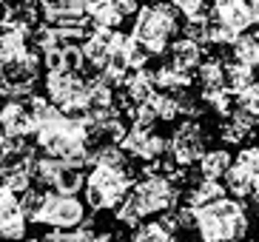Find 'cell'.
Instances as JSON below:
<instances>
[{
    "label": "cell",
    "mask_w": 259,
    "mask_h": 242,
    "mask_svg": "<svg viewBox=\"0 0 259 242\" xmlns=\"http://www.w3.org/2000/svg\"><path fill=\"white\" fill-rule=\"evenodd\" d=\"M199 177H208V180H222V177L228 174V168L234 166V157L231 151L225 148H211L199 157Z\"/></svg>",
    "instance_id": "cell-14"
},
{
    "label": "cell",
    "mask_w": 259,
    "mask_h": 242,
    "mask_svg": "<svg viewBox=\"0 0 259 242\" xmlns=\"http://www.w3.org/2000/svg\"><path fill=\"white\" fill-rule=\"evenodd\" d=\"M251 83H256V68L231 60L228 63V89L234 91V94H239V91L248 89Z\"/></svg>",
    "instance_id": "cell-22"
},
{
    "label": "cell",
    "mask_w": 259,
    "mask_h": 242,
    "mask_svg": "<svg viewBox=\"0 0 259 242\" xmlns=\"http://www.w3.org/2000/svg\"><path fill=\"white\" fill-rule=\"evenodd\" d=\"M134 191L140 194L143 199V208L145 214H162L168 208H177V199H180V185H177L174 177L168 174H145L143 180L134 185Z\"/></svg>",
    "instance_id": "cell-5"
},
{
    "label": "cell",
    "mask_w": 259,
    "mask_h": 242,
    "mask_svg": "<svg viewBox=\"0 0 259 242\" xmlns=\"http://www.w3.org/2000/svg\"><path fill=\"white\" fill-rule=\"evenodd\" d=\"M26 222H29V217L20 205V194L3 185V191H0V234H3V239H26Z\"/></svg>",
    "instance_id": "cell-7"
},
{
    "label": "cell",
    "mask_w": 259,
    "mask_h": 242,
    "mask_svg": "<svg viewBox=\"0 0 259 242\" xmlns=\"http://www.w3.org/2000/svg\"><path fill=\"white\" fill-rule=\"evenodd\" d=\"M0 123H3V134L34 137V120H31L29 111V100H6Z\"/></svg>",
    "instance_id": "cell-9"
},
{
    "label": "cell",
    "mask_w": 259,
    "mask_h": 242,
    "mask_svg": "<svg viewBox=\"0 0 259 242\" xmlns=\"http://www.w3.org/2000/svg\"><path fill=\"white\" fill-rule=\"evenodd\" d=\"M211 17H217L220 23L231 26L234 31H248L251 26H256V17H253L251 0H213L211 3Z\"/></svg>",
    "instance_id": "cell-8"
},
{
    "label": "cell",
    "mask_w": 259,
    "mask_h": 242,
    "mask_svg": "<svg viewBox=\"0 0 259 242\" xmlns=\"http://www.w3.org/2000/svg\"><path fill=\"white\" fill-rule=\"evenodd\" d=\"M3 242H15V239H3ZM17 242H40V239H17Z\"/></svg>",
    "instance_id": "cell-34"
},
{
    "label": "cell",
    "mask_w": 259,
    "mask_h": 242,
    "mask_svg": "<svg viewBox=\"0 0 259 242\" xmlns=\"http://www.w3.org/2000/svg\"><path fill=\"white\" fill-rule=\"evenodd\" d=\"M54 3H63V6H69V9H83L85 12V0H54Z\"/></svg>",
    "instance_id": "cell-32"
},
{
    "label": "cell",
    "mask_w": 259,
    "mask_h": 242,
    "mask_svg": "<svg viewBox=\"0 0 259 242\" xmlns=\"http://www.w3.org/2000/svg\"><path fill=\"white\" fill-rule=\"evenodd\" d=\"M148 214H145V208H143V199H140V194L134 188L128 191V197L122 199L120 205L114 208V220L120 222V225H125V228H137L140 222L145 220Z\"/></svg>",
    "instance_id": "cell-17"
},
{
    "label": "cell",
    "mask_w": 259,
    "mask_h": 242,
    "mask_svg": "<svg viewBox=\"0 0 259 242\" xmlns=\"http://www.w3.org/2000/svg\"><path fill=\"white\" fill-rule=\"evenodd\" d=\"M180 9L174 3H162V0H154V3H145L140 6V12L134 15L131 23V34L140 40L143 46L151 49L154 57H160L171 49L180 34H183L185 23L180 20Z\"/></svg>",
    "instance_id": "cell-2"
},
{
    "label": "cell",
    "mask_w": 259,
    "mask_h": 242,
    "mask_svg": "<svg viewBox=\"0 0 259 242\" xmlns=\"http://www.w3.org/2000/svg\"><path fill=\"white\" fill-rule=\"evenodd\" d=\"M228 197V188H225V182L222 180H208V177H199L194 180V185L188 188L185 194V203L194 205V208H202V205H211L217 199Z\"/></svg>",
    "instance_id": "cell-13"
},
{
    "label": "cell",
    "mask_w": 259,
    "mask_h": 242,
    "mask_svg": "<svg viewBox=\"0 0 259 242\" xmlns=\"http://www.w3.org/2000/svg\"><path fill=\"white\" fill-rule=\"evenodd\" d=\"M231 60L259 68V37L253 31H242L234 40V46H231Z\"/></svg>",
    "instance_id": "cell-18"
},
{
    "label": "cell",
    "mask_w": 259,
    "mask_h": 242,
    "mask_svg": "<svg viewBox=\"0 0 259 242\" xmlns=\"http://www.w3.org/2000/svg\"><path fill=\"white\" fill-rule=\"evenodd\" d=\"M77 80H80V74H74V71H69V68H57V71H46V77H43V89H46V97L54 100L57 106H66L71 97V91H74Z\"/></svg>",
    "instance_id": "cell-10"
},
{
    "label": "cell",
    "mask_w": 259,
    "mask_h": 242,
    "mask_svg": "<svg viewBox=\"0 0 259 242\" xmlns=\"http://www.w3.org/2000/svg\"><path fill=\"white\" fill-rule=\"evenodd\" d=\"M205 131H202V123L197 117H188L174 129L171 134V157L177 159L180 168H188L194 163H199V157L205 154Z\"/></svg>",
    "instance_id": "cell-6"
},
{
    "label": "cell",
    "mask_w": 259,
    "mask_h": 242,
    "mask_svg": "<svg viewBox=\"0 0 259 242\" xmlns=\"http://www.w3.org/2000/svg\"><path fill=\"white\" fill-rule=\"evenodd\" d=\"M236 37H239V31H234L231 26L220 23L217 17L208 20V40H211V46H217V49H220V46H228V49H231Z\"/></svg>",
    "instance_id": "cell-24"
},
{
    "label": "cell",
    "mask_w": 259,
    "mask_h": 242,
    "mask_svg": "<svg viewBox=\"0 0 259 242\" xmlns=\"http://www.w3.org/2000/svg\"><path fill=\"white\" fill-rule=\"evenodd\" d=\"M177 9H180V15L185 20H194V17H211V3L213 0H171Z\"/></svg>",
    "instance_id": "cell-26"
},
{
    "label": "cell",
    "mask_w": 259,
    "mask_h": 242,
    "mask_svg": "<svg viewBox=\"0 0 259 242\" xmlns=\"http://www.w3.org/2000/svg\"><path fill=\"white\" fill-rule=\"evenodd\" d=\"M191 80H194V71H188V68H183V66H177L174 60L162 63V66L157 68V86H160L162 91L188 89Z\"/></svg>",
    "instance_id": "cell-16"
},
{
    "label": "cell",
    "mask_w": 259,
    "mask_h": 242,
    "mask_svg": "<svg viewBox=\"0 0 259 242\" xmlns=\"http://www.w3.org/2000/svg\"><path fill=\"white\" fill-rule=\"evenodd\" d=\"M145 3H154V0H145Z\"/></svg>",
    "instance_id": "cell-35"
},
{
    "label": "cell",
    "mask_w": 259,
    "mask_h": 242,
    "mask_svg": "<svg viewBox=\"0 0 259 242\" xmlns=\"http://www.w3.org/2000/svg\"><path fill=\"white\" fill-rule=\"evenodd\" d=\"M174 234L162 225L160 220H151V222H140L131 234V242H171Z\"/></svg>",
    "instance_id": "cell-21"
},
{
    "label": "cell",
    "mask_w": 259,
    "mask_h": 242,
    "mask_svg": "<svg viewBox=\"0 0 259 242\" xmlns=\"http://www.w3.org/2000/svg\"><path fill=\"white\" fill-rule=\"evenodd\" d=\"M111 3L122 17H134L140 12V0H111Z\"/></svg>",
    "instance_id": "cell-30"
},
{
    "label": "cell",
    "mask_w": 259,
    "mask_h": 242,
    "mask_svg": "<svg viewBox=\"0 0 259 242\" xmlns=\"http://www.w3.org/2000/svg\"><path fill=\"white\" fill-rule=\"evenodd\" d=\"M85 12H89V17H92V26H103V29H117V26L125 20V17L114 9L111 0H94Z\"/></svg>",
    "instance_id": "cell-19"
},
{
    "label": "cell",
    "mask_w": 259,
    "mask_h": 242,
    "mask_svg": "<svg viewBox=\"0 0 259 242\" xmlns=\"http://www.w3.org/2000/svg\"><path fill=\"white\" fill-rule=\"evenodd\" d=\"M134 185H137L134 171L97 163V166L89 168V182H85L83 199L89 203L92 211H114L117 205L128 197V191Z\"/></svg>",
    "instance_id": "cell-3"
},
{
    "label": "cell",
    "mask_w": 259,
    "mask_h": 242,
    "mask_svg": "<svg viewBox=\"0 0 259 242\" xmlns=\"http://www.w3.org/2000/svg\"><path fill=\"white\" fill-rule=\"evenodd\" d=\"M151 103L157 106V111H160V120H165V123H171V120H177L180 117V106H177V97L171 94V91H157L151 97Z\"/></svg>",
    "instance_id": "cell-25"
},
{
    "label": "cell",
    "mask_w": 259,
    "mask_h": 242,
    "mask_svg": "<svg viewBox=\"0 0 259 242\" xmlns=\"http://www.w3.org/2000/svg\"><path fill=\"white\" fill-rule=\"evenodd\" d=\"M222 182H225L228 194H231V197H236V199H251V197H256V194H259L256 177H253L242 163H236V159H234V166L228 168V174L222 177Z\"/></svg>",
    "instance_id": "cell-11"
},
{
    "label": "cell",
    "mask_w": 259,
    "mask_h": 242,
    "mask_svg": "<svg viewBox=\"0 0 259 242\" xmlns=\"http://www.w3.org/2000/svg\"><path fill=\"white\" fill-rule=\"evenodd\" d=\"M46 197H49V191H46V185H40V182H34L29 191L20 194V205H23V211H26L29 220H37V214H40V208H43V203H46Z\"/></svg>",
    "instance_id": "cell-23"
},
{
    "label": "cell",
    "mask_w": 259,
    "mask_h": 242,
    "mask_svg": "<svg viewBox=\"0 0 259 242\" xmlns=\"http://www.w3.org/2000/svg\"><path fill=\"white\" fill-rule=\"evenodd\" d=\"M168 52H171V60H174L177 66L188 68V71H194V74H197L199 63L205 60V46L197 43V40H191V37H185V34H180V37L171 43Z\"/></svg>",
    "instance_id": "cell-12"
},
{
    "label": "cell",
    "mask_w": 259,
    "mask_h": 242,
    "mask_svg": "<svg viewBox=\"0 0 259 242\" xmlns=\"http://www.w3.org/2000/svg\"><path fill=\"white\" fill-rule=\"evenodd\" d=\"M40 242H69V239H66V231H60V228H54L52 234H46V236H43Z\"/></svg>",
    "instance_id": "cell-31"
},
{
    "label": "cell",
    "mask_w": 259,
    "mask_h": 242,
    "mask_svg": "<svg viewBox=\"0 0 259 242\" xmlns=\"http://www.w3.org/2000/svg\"><path fill=\"white\" fill-rule=\"evenodd\" d=\"M197 83L202 89H228V63L205 57L197 68Z\"/></svg>",
    "instance_id": "cell-15"
},
{
    "label": "cell",
    "mask_w": 259,
    "mask_h": 242,
    "mask_svg": "<svg viewBox=\"0 0 259 242\" xmlns=\"http://www.w3.org/2000/svg\"><path fill=\"white\" fill-rule=\"evenodd\" d=\"M248 231L251 217L245 211V199L222 197L197 208V234L205 242H245Z\"/></svg>",
    "instance_id": "cell-1"
},
{
    "label": "cell",
    "mask_w": 259,
    "mask_h": 242,
    "mask_svg": "<svg viewBox=\"0 0 259 242\" xmlns=\"http://www.w3.org/2000/svg\"><path fill=\"white\" fill-rule=\"evenodd\" d=\"M251 9H253V17H256V26H259V0H251Z\"/></svg>",
    "instance_id": "cell-33"
},
{
    "label": "cell",
    "mask_w": 259,
    "mask_h": 242,
    "mask_svg": "<svg viewBox=\"0 0 259 242\" xmlns=\"http://www.w3.org/2000/svg\"><path fill=\"white\" fill-rule=\"evenodd\" d=\"M236 163H242V166L248 168V171L256 177V182H259V145H248V148H242L239 157H236Z\"/></svg>",
    "instance_id": "cell-28"
},
{
    "label": "cell",
    "mask_w": 259,
    "mask_h": 242,
    "mask_svg": "<svg viewBox=\"0 0 259 242\" xmlns=\"http://www.w3.org/2000/svg\"><path fill=\"white\" fill-rule=\"evenodd\" d=\"M154 129H148V126H140V123H131V129H125V134H122L120 145L128 151V157H143L145 145H148V137H151Z\"/></svg>",
    "instance_id": "cell-20"
},
{
    "label": "cell",
    "mask_w": 259,
    "mask_h": 242,
    "mask_svg": "<svg viewBox=\"0 0 259 242\" xmlns=\"http://www.w3.org/2000/svg\"><path fill=\"white\" fill-rule=\"evenodd\" d=\"M253 131L251 129H245V126H239L236 120H225L222 123V129H220V140L222 143H228V145H239V143H245L248 137H251Z\"/></svg>",
    "instance_id": "cell-27"
},
{
    "label": "cell",
    "mask_w": 259,
    "mask_h": 242,
    "mask_svg": "<svg viewBox=\"0 0 259 242\" xmlns=\"http://www.w3.org/2000/svg\"><path fill=\"white\" fill-rule=\"evenodd\" d=\"M234 100H236V103H245V106L259 108V80H256V83H251L248 89H242L239 94H234Z\"/></svg>",
    "instance_id": "cell-29"
},
{
    "label": "cell",
    "mask_w": 259,
    "mask_h": 242,
    "mask_svg": "<svg viewBox=\"0 0 259 242\" xmlns=\"http://www.w3.org/2000/svg\"><path fill=\"white\" fill-rule=\"evenodd\" d=\"M89 211H92L89 203L80 199L77 194H63V191L49 188V197H46V203H43V208H40L34 222L60 228V231H71V228L83 225L89 220Z\"/></svg>",
    "instance_id": "cell-4"
}]
</instances>
